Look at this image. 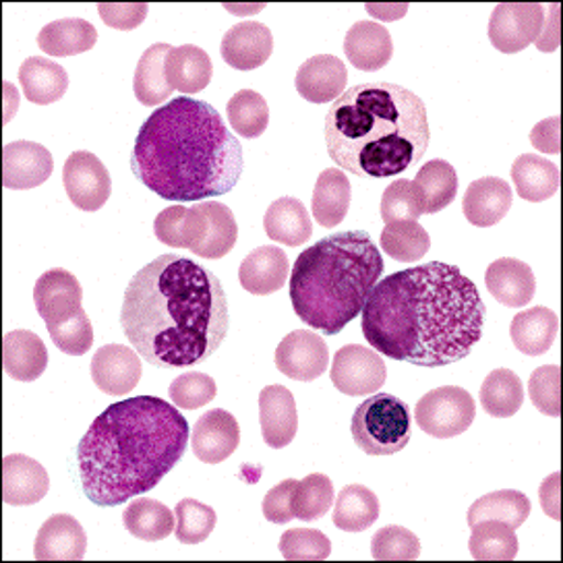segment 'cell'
Masks as SVG:
<instances>
[{"label":"cell","mask_w":563,"mask_h":563,"mask_svg":"<svg viewBox=\"0 0 563 563\" xmlns=\"http://www.w3.org/2000/svg\"><path fill=\"white\" fill-rule=\"evenodd\" d=\"M18 89L13 88V84H11V81H4V123H9V121L13 119V114L18 112Z\"/></svg>","instance_id":"59"},{"label":"cell","mask_w":563,"mask_h":563,"mask_svg":"<svg viewBox=\"0 0 563 563\" xmlns=\"http://www.w3.org/2000/svg\"><path fill=\"white\" fill-rule=\"evenodd\" d=\"M260 422L264 441L282 450L290 445L299 429V412L295 396L288 387L267 386L260 394Z\"/></svg>","instance_id":"21"},{"label":"cell","mask_w":563,"mask_h":563,"mask_svg":"<svg viewBox=\"0 0 563 563\" xmlns=\"http://www.w3.org/2000/svg\"><path fill=\"white\" fill-rule=\"evenodd\" d=\"M525 405L522 379L510 369H495L481 386V406L493 419H510Z\"/></svg>","instance_id":"38"},{"label":"cell","mask_w":563,"mask_h":563,"mask_svg":"<svg viewBox=\"0 0 563 563\" xmlns=\"http://www.w3.org/2000/svg\"><path fill=\"white\" fill-rule=\"evenodd\" d=\"M280 553L288 562H321L332 553V541L313 528H290L282 534Z\"/></svg>","instance_id":"47"},{"label":"cell","mask_w":563,"mask_h":563,"mask_svg":"<svg viewBox=\"0 0 563 563\" xmlns=\"http://www.w3.org/2000/svg\"><path fill=\"white\" fill-rule=\"evenodd\" d=\"M516 194L530 203H543L560 189V168L537 154H522L511 166Z\"/></svg>","instance_id":"32"},{"label":"cell","mask_w":563,"mask_h":563,"mask_svg":"<svg viewBox=\"0 0 563 563\" xmlns=\"http://www.w3.org/2000/svg\"><path fill=\"white\" fill-rule=\"evenodd\" d=\"M487 307L456 265L431 262L396 272L371 290L361 330L373 351L417 367L466 358L483 335Z\"/></svg>","instance_id":"1"},{"label":"cell","mask_w":563,"mask_h":563,"mask_svg":"<svg viewBox=\"0 0 563 563\" xmlns=\"http://www.w3.org/2000/svg\"><path fill=\"white\" fill-rule=\"evenodd\" d=\"M330 365V351L321 335L297 330L276 349V367L295 382H316Z\"/></svg>","instance_id":"13"},{"label":"cell","mask_w":563,"mask_h":563,"mask_svg":"<svg viewBox=\"0 0 563 563\" xmlns=\"http://www.w3.org/2000/svg\"><path fill=\"white\" fill-rule=\"evenodd\" d=\"M243 145L213 106L187 96L158 108L141 124L131 170L168 201L227 195L243 176Z\"/></svg>","instance_id":"4"},{"label":"cell","mask_w":563,"mask_h":563,"mask_svg":"<svg viewBox=\"0 0 563 563\" xmlns=\"http://www.w3.org/2000/svg\"><path fill=\"white\" fill-rule=\"evenodd\" d=\"M121 325L131 346L150 365L194 367L213 356L227 340V290L203 265L166 253L129 282Z\"/></svg>","instance_id":"2"},{"label":"cell","mask_w":563,"mask_h":563,"mask_svg":"<svg viewBox=\"0 0 563 563\" xmlns=\"http://www.w3.org/2000/svg\"><path fill=\"white\" fill-rule=\"evenodd\" d=\"M19 84L32 104L48 106L67 93L69 75L51 58L32 56L19 69Z\"/></svg>","instance_id":"27"},{"label":"cell","mask_w":563,"mask_h":563,"mask_svg":"<svg viewBox=\"0 0 563 563\" xmlns=\"http://www.w3.org/2000/svg\"><path fill=\"white\" fill-rule=\"evenodd\" d=\"M187 211L189 208H185V206H170V208L159 211L158 218L154 222V232H156L159 243L175 246V249H185Z\"/></svg>","instance_id":"54"},{"label":"cell","mask_w":563,"mask_h":563,"mask_svg":"<svg viewBox=\"0 0 563 563\" xmlns=\"http://www.w3.org/2000/svg\"><path fill=\"white\" fill-rule=\"evenodd\" d=\"M206 213V227L194 253L203 260H222L229 255L239 239V224L229 206L220 201H199Z\"/></svg>","instance_id":"34"},{"label":"cell","mask_w":563,"mask_h":563,"mask_svg":"<svg viewBox=\"0 0 563 563\" xmlns=\"http://www.w3.org/2000/svg\"><path fill=\"white\" fill-rule=\"evenodd\" d=\"M299 481L286 478L278 483L274 489H269L264 497L262 510H264L265 520L272 525H288L295 520V510H292V499L297 492Z\"/></svg>","instance_id":"52"},{"label":"cell","mask_w":563,"mask_h":563,"mask_svg":"<svg viewBox=\"0 0 563 563\" xmlns=\"http://www.w3.org/2000/svg\"><path fill=\"white\" fill-rule=\"evenodd\" d=\"M349 84V69L334 54H317L305 60L297 70L295 86L311 104H328L344 93Z\"/></svg>","instance_id":"17"},{"label":"cell","mask_w":563,"mask_h":563,"mask_svg":"<svg viewBox=\"0 0 563 563\" xmlns=\"http://www.w3.org/2000/svg\"><path fill=\"white\" fill-rule=\"evenodd\" d=\"M429 249L431 236L419 224V220H396L386 224L382 232V251L396 262L415 264L427 255Z\"/></svg>","instance_id":"41"},{"label":"cell","mask_w":563,"mask_h":563,"mask_svg":"<svg viewBox=\"0 0 563 563\" xmlns=\"http://www.w3.org/2000/svg\"><path fill=\"white\" fill-rule=\"evenodd\" d=\"M560 473L547 476L545 481L541 483L539 489V497H541V508L545 511L551 520H560L562 518V510H560Z\"/></svg>","instance_id":"56"},{"label":"cell","mask_w":563,"mask_h":563,"mask_svg":"<svg viewBox=\"0 0 563 563\" xmlns=\"http://www.w3.org/2000/svg\"><path fill=\"white\" fill-rule=\"evenodd\" d=\"M241 443L239 421L224 408H213L199 417L191 433V450L203 464H220Z\"/></svg>","instance_id":"16"},{"label":"cell","mask_w":563,"mask_h":563,"mask_svg":"<svg viewBox=\"0 0 563 563\" xmlns=\"http://www.w3.org/2000/svg\"><path fill=\"white\" fill-rule=\"evenodd\" d=\"M264 229L272 241L286 246H299L311 239L313 222L300 199L282 197L265 211Z\"/></svg>","instance_id":"29"},{"label":"cell","mask_w":563,"mask_h":563,"mask_svg":"<svg viewBox=\"0 0 563 563\" xmlns=\"http://www.w3.org/2000/svg\"><path fill=\"white\" fill-rule=\"evenodd\" d=\"M51 150L34 141H15L2 150V185L7 189L27 191L44 185L53 176Z\"/></svg>","instance_id":"14"},{"label":"cell","mask_w":563,"mask_h":563,"mask_svg":"<svg viewBox=\"0 0 563 563\" xmlns=\"http://www.w3.org/2000/svg\"><path fill=\"white\" fill-rule=\"evenodd\" d=\"M98 13L108 27L131 32L140 27L147 18L145 2H102L98 4Z\"/></svg>","instance_id":"53"},{"label":"cell","mask_w":563,"mask_h":563,"mask_svg":"<svg viewBox=\"0 0 563 563\" xmlns=\"http://www.w3.org/2000/svg\"><path fill=\"white\" fill-rule=\"evenodd\" d=\"M532 504L527 495L514 489L487 493L468 510V527L473 528L483 520H499L511 528H520L527 522Z\"/></svg>","instance_id":"37"},{"label":"cell","mask_w":563,"mask_h":563,"mask_svg":"<svg viewBox=\"0 0 563 563\" xmlns=\"http://www.w3.org/2000/svg\"><path fill=\"white\" fill-rule=\"evenodd\" d=\"M227 117L234 133L245 140H257L269 124V108L262 93L253 89H241L229 100Z\"/></svg>","instance_id":"43"},{"label":"cell","mask_w":563,"mask_h":563,"mask_svg":"<svg viewBox=\"0 0 563 563\" xmlns=\"http://www.w3.org/2000/svg\"><path fill=\"white\" fill-rule=\"evenodd\" d=\"M175 534L178 543L183 545H197L203 543L218 522V514L210 506L197 499H183L175 508Z\"/></svg>","instance_id":"45"},{"label":"cell","mask_w":563,"mask_h":563,"mask_svg":"<svg viewBox=\"0 0 563 563\" xmlns=\"http://www.w3.org/2000/svg\"><path fill=\"white\" fill-rule=\"evenodd\" d=\"M511 199L514 194L510 183L497 176H485L471 183V187L466 189L462 199V211L473 227L489 229L508 216Z\"/></svg>","instance_id":"22"},{"label":"cell","mask_w":563,"mask_h":563,"mask_svg":"<svg viewBox=\"0 0 563 563\" xmlns=\"http://www.w3.org/2000/svg\"><path fill=\"white\" fill-rule=\"evenodd\" d=\"M371 553L379 562H412L421 555V541L408 528L384 527L373 534Z\"/></svg>","instance_id":"46"},{"label":"cell","mask_w":563,"mask_h":563,"mask_svg":"<svg viewBox=\"0 0 563 563\" xmlns=\"http://www.w3.org/2000/svg\"><path fill=\"white\" fill-rule=\"evenodd\" d=\"M48 334L56 349L69 356H84L93 346V325L86 311H79L58 325H51Z\"/></svg>","instance_id":"51"},{"label":"cell","mask_w":563,"mask_h":563,"mask_svg":"<svg viewBox=\"0 0 563 563\" xmlns=\"http://www.w3.org/2000/svg\"><path fill=\"white\" fill-rule=\"evenodd\" d=\"M560 330V319L547 307H532L511 319L510 338L514 346L527 356H541L553 346Z\"/></svg>","instance_id":"31"},{"label":"cell","mask_w":563,"mask_h":563,"mask_svg":"<svg viewBox=\"0 0 563 563\" xmlns=\"http://www.w3.org/2000/svg\"><path fill=\"white\" fill-rule=\"evenodd\" d=\"M560 382H562V369L558 365H543L532 371L528 382V394L530 402L539 412L547 417H560L562 412V400H560Z\"/></svg>","instance_id":"50"},{"label":"cell","mask_w":563,"mask_h":563,"mask_svg":"<svg viewBox=\"0 0 563 563\" xmlns=\"http://www.w3.org/2000/svg\"><path fill=\"white\" fill-rule=\"evenodd\" d=\"M545 9L539 2H504L493 9L489 40L499 53H522L541 35Z\"/></svg>","instance_id":"9"},{"label":"cell","mask_w":563,"mask_h":563,"mask_svg":"<svg viewBox=\"0 0 563 563\" xmlns=\"http://www.w3.org/2000/svg\"><path fill=\"white\" fill-rule=\"evenodd\" d=\"M290 262L280 246H260L251 251L239 267V280L246 292L267 297L278 292L288 282Z\"/></svg>","instance_id":"23"},{"label":"cell","mask_w":563,"mask_h":563,"mask_svg":"<svg viewBox=\"0 0 563 563\" xmlns=\"http://www.w3.org/2000/svg\"><path fill=\"white\" fill-rule=\"evenodd\" d=\"M344 54L352 67L365 73L384 69L391 60L394 42L386 27L377 21L354 23L344 37Z\"/></svg>","instance_id":"24"},{"label":"cell","mask_w":563,"mask_h":563,"mask_svg":"<svg viewBox=\"0 0 563 563\" xmlns=\"http://www.w3.org/2000/svg\"><path fill=\"white\" fill-rule=\"evenodd\" d=\"M475 398L457 386H443L424 394L415 408V421L427 435L452 440L475 422Z\"/></svg>","instance_id":"8"},{"label":"cell","mask_w":563,"mask_h":563,"mask_svg":"<svg viewBox=\"0 0 563 563\" xmlns=\"http://www.w3.org/2000/svg\"><path fill=\"white\" fill-rule=\"evenodd\" d=\"M98 42L96 27L86 19H58L42 27L37 46L51 56H77L88 53Z\"/></svg>","instance_id":"33"},{"label":"cell","mask_w":563,"mask_h":563,"mask_svg":"<svg viewBox=\"0 0 563 563\" xmlns=\"http://www.w3.org/2000/svg\"><path fill=\"white\" fill-rule=\"evenodd\" d=\"M468 549L478 562H511L518 555L516 528L499 520H483L473 527Z\"/></svg>","instance_id":"40"},{"label":"cell","mask_w":563,"mask_h":563,"mask_svg":"<svg viewBox=\"0 0 563 563\" xmlns=\"http://www.w3.org/2000/svg\"><path fill=\"white\" fill-rule=\"evenodd\" d=\"M412 183L421 191L424 213H438L456 199V170L445 159L427 162Z\"/></svg>","instance_id":"42"},{"label":"cell","mask_w":563,"mask_h":563,"mask_svg":"<svg viewBox=\"0 0 563 563\" xmlns=\"http://www.w3.org/2000/svg\"><path fill=\"white\" fill-rule=\"evenodd\" d=\"M86 551L88 534L69 514L51 516L35 539V560L40 562H79Z\"/></svg>","instance_id":"18"},{"label":"cell","mask_w":563,"mask_h":563,"mask_svg":"<svg viewBox=\"0 0 563 563\" xmlns=\"http://www.w3.org/2000/svg\"><path fill=\"white\" fill-rule=\"evenodd\" d=\"M84 290L79 280L63 267L44 272L34 286L35 309L46 328L58 325L84 311Z\"/></svg>","instance_id":"12"},{"label":"cell","mask_w":563,"mask_h":563,"mask_svg":"<svg viewBox=\"0 0 563 563\" xmlns=\"http://www.w3.org/2000/svg\"><path fill=\"white\" fill-rule=\"evenodd\" d=\"M141 356L123 344H106L91 358V379L108 396H126L140 384Z\"/></svg>","instance_id":"15"},{"label":"cell","mask_w":563,"mask_h":563,"mask_svg":"<svg viewBox=\"0 0 563 563\" xmlns=\"http://www.w3.org/2000/svg\"><path fill=\"white\" fill-rule=\"evenodd\" d=\"M384 267L382 249L367 232H334L305 249L292 265V309L311 330L338 335L363 313Z\"/></svg>","instance_id":"6"},{"label":"cell","mask_w":563,"mask_h":563,"mask_svg":"<svg viewBox=\"0 0 563 563\" xmlns=\"http://www.w3.org/2000/svg\"><path fill=\"white\" fill-rule=\"evenodd\" d=\"M51 478L46 468L23 454H11L2 460V499L9 506H34L46 497Z\"/></svg>","instance_id":"20"},{"label":"cell","mask_w":563,"mask_h":563,"mask_svg":"<svg viewBox=\"0 0 563 563\" xmlns=\"http://www.w3.org/2000/svg\"><path fill=\"white\" fill-rule=\"evenodd\" d=\"M2 363L9 377L30 384L48 367V351L40 335L15 330L2 340Z\"/></svg>","instance_id":"26"},{"label":"cell","mask_w":563,"mask_h":563,"mask_svg":"<svg viewBox=\"0 0 563 563\" xmlns=\"http://www.w3.org/2000/svg\"><path fill=\"white\" fill-rule=\"evenodd\" d=\"M352 440L367 456L402 452L412 435V415L405 400L391 394H373L352 415Z\"/></svg>","instance_id":"7"},{"label":"cell","mask_w":563,"mask_h":563,"mask_svg":"<svg viewBox=\"0 0 563 563\" xmlns=\"http://www.w3.org/2000/svg\"><path fill=\"white\" fill-rule=\"evenodd\" d=\"M560 124L562 119L560 117H551L545 119L541 123L537 124L530 133V141L532 145L543 152V154H551V156H558L560 150H562V143H560Z\"/></svg>","instance_id":"55"},{"label":"cell","mask_w":563,"mask_h":563,"mask_svg":"<svg viewBox=\"0 0 563 563\" xmlns=\"http://www.w3.org/2000/svg\"><path fill=\"white\" fill-rule=\"evenodd\" d=\"M485 284L497 302L511 309L527 307L537 292V280L530 265L514 257H501L493 262L487 267Z\"/></svg>","instance_id":"25"},{"label":"cell","mask_w":563,"mask_h":563,"mask_svg":"<svg viewBox=\"0 0 563 563\" xmlns=\"http://www.w3.org/2000/svg\"><path fill=\"white\" fill-rule=\"evenodd\" d=\"M382 220L389 224L396 220H419L424 213V203L419 187L412 180H394L382 197Z\"/></svg>","instance_id":"48"},{"label":"cell","mask_w":563,"mask_h":563,"mask_svg":"<svg viewBox=\"0 0 563 563\" xmlns=\"http://www.w3.org/2000/svg\"><path fill=\"white\" fill-rule=\"evenodd\" d=\"M173 51L170 44H154L141 54L137 69H135V98L143 106L164 104L173 96V86L166 79V56Z\"/></svg>","instance_id":"35"},{"label":"cell","mask_w":563,"mask_h":563,"mask_svg":"<svg viewBox=\"0 0 563 563\" xmlns=\"http://www.w3.org/2000/svg\"><path fill=\"white\" fill-rule=\"evenodd\" d=\"M164 69H166L168 84L185 96L203 91L210 86L211 75H213L210 54L194 44L173 48L166 56Z\"/></svg>","instance_id":"28"},{"label":"cell","mask_w":563,"mask_h":563,"mask_svg":"<svg viewBox=\"0 0 563 563\" xmlns=\"http://www.w3.org/2000/svg\"><path fill=\"white\" fill-rule=\"evenodd\" d=\"M189 433L178 408L156 396L108 406L77 448L81 489L100 508H117L156 489L185 456Z\"/></svg>","instance_id":"3"},{"label":"cell","mask_w":563,"mask_h":563,"mask_svg":"<svg viewBox=\"0 0 563 563\" xmlns=\"http://www.w3.org/2000/svg\"><path fill=\"white\" fill-rule=\"evenodd\" d=\"M175 511L168 510L162 501L140 497L133 499L123 514V525L133 537L141 541H164L175 532Z\"/></svg>","instance_id":"36"},{"label":"cell","mask_w":563,"mask_h":563,"mask_svg":"<svg viewBox=\"0 0 563 563\" xmlns=\"http://www.w3.org/2000/svg\"><path fill=\"white\" fill-rule=\"evenodd\" d=\"M373 18L382 19V21H396V19L405 18L408 11V4H367Z\"/></svg>","instance_id":"58"},{"label":"cell","mask_w":563,"mask_h":563,"mask_svg":"<svg viewBox=\"0 0 563 563\" xmlns=\"http://www.w3.org/2000/svg\"><path fill=\"white\" fill-rule=\"evenodd\" d=\"M218 394V386L210 375L189 371L178 375L170 384V400L176 408L183 410H197L201 406L210 405Z\"/></svg>","instance_id":"49"},{"label":"cell","mask_w":563,"mask_h":563,"mask_svg":"<svg viewBox=\"0 0 563 563\" xmlns=\"http://www.w3.org/2000/svg\"><path fill=\"white\" fill-rule=\"evenodd\" d=\"M558 13H560V4H551V18L543 21L541 35L534 42L541 53H553L560 44V18H558Z\"/></svg>","instance_id":"57"},{"label":"cell","mask_w":563,"mask_h":563,"mask_svg":"<svg viewBox=\"0 0 563 563\" xmlns=\"http://www.w3.org/2000/svg\"><path fill=\"white\" fill-rule=\"evenodd\" d=\"M431 140L427 106L398 84L349 88L325 114L328 154L340 170L391 178L419 164Z\"/></svg>","instance_id":"5"},{"label":"cell","mask_w":563,"mask_h":563,"mask_svg":"<svg viewBox=\"0 0 563 563\" xmlns=\"http://www.w3.org/2000/svg\"><path fill=\"white\" fill-rule=\"evenodd\" d=\"M220 53L232 69H260L274 53V35L260 21H243L224 34Z\"/></svg>","instance_id":"19"},{"label":"cell","mask_w":563,"mask_h":563,"mask_svg":"<svg viewBox=\"0 0 563 563\" xmlns=\"http://www.w3.org/2000/svg\"><path fill=\"white\" fill-rule=\"evenodd\" d=\"M387 367L382 354L363 344H346L335 352L332 384L346 396H369L386 384Z\"/></svg>","instance_id":"10"},{"label":"cell","mask_w":563,"mask_h":563,"mask_svg":"<svg viewBox=\"0 0 563 563\" xmlns=\"http://www.w3.org/2000/svg\"><path fill=\"white\" fill-rule=\"evenodd\" d=\"M379 518V499L365 485H349L335 497L334 525L346 532H363Z\"/></svg>","instance_id":"39"},{"label":"cell","mask_w":563,"mask_h":563,"mask_svg":"<svg viewBox=\"0 0 563 563\" xmlns=\"http://www.w3.org/2000/svg\"><path fill=\"white\" fill-rule=\"evenodd\" d=\"M63 185L70 203L84 211L104 208L112 194V178L104 162L91 152H73L63 166Z\"/></svg>","instance_id":"11"},{"label":"cell","mask_w":563,"mask_h":563,"mask_svg":"<svg viewBox=\"0 0 563 563\" xmlns=\"http://www.w3.org/2000/svg\"><path fill=\"white\" fill-rule=\"evenodd\" d=\"M334 499V485H332L330 476L321 475V473L305 476L302 481H299L295 499H292L295 518H299L302 522L319 520L332 510Z\"/></svg>","instance_id":"44"},{"label":"cell","mask_w":563,"mask_h":563,"mask_svg":"<svg viewBox=\"0 0 563 563\" xmlns=\"http://www.w3.org/2000/svg\"><path fill=\"white\" fill-rule=\"evenodd\" d=\"M352 187L349 176L340 168L323 170L316 183L311 199V211L316 222L323 229H335L344 222L351 208Z\"/></svg>","instance_id":"30"}]
</instances>
